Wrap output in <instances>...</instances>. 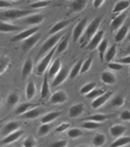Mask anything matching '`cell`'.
Masks as SVG:
<instances>
[{
	"mask_svg": "<svg viewBox=\"0 0 130 147\" xmlns=\"http://www.w3.org/2000/svg\"><path fill=\"white\" fill-rule=\"evenodd\" d=\"M56 48H52L51 51H49L46 56L39 61L38 65L36 67L37 75L41 76L46 72V70L48 69V67L50 66V63H51L52 57H54V55L56 54Z\"/></svg>",
	"mask_w": 130,
	"mask_h": 147,
	"instance_id": "4",
	"label": "cell"
},
{
	"mask_svg": "<svg viewBox=\"0 0 130 147\" xmlns=\"http://www.w3.org/2000/svg\"><path fill=\"white\" fill-rule=\"evenodd\" d=\"M68 37L65 36V37H62V38L60 39V41L58 42V45H57L56 47V54H61L63 53V52L66 51V49L68 48Z\"/></svg>",
	"mask_w": 130,
	"mask_h": 147,
	"instance_id": "36",
	"label": "cell"
},
{
	"mask_svg": "<svg viewBox=\"0 0 130 147\" xmlns=\"http://www.w3.org/2000/svg\"><path fill=\"white\" fill-rule=\"evenodd\" d=\"M130 7V1L129 0H119L117 1L116 4L114 5L113 11L112 14L113 15H119L121 13H123L126 9H128Z\"/></svg>",
	"mask_w": 130,
	"mask_h": 147,
	"instance_id": "17",
	"label": "cell"
},
{
	"mask_svg": "<svg viewBox=\"0 0 130 147\" xmlns=\"http://www.w3.org/2000/svg\"><path fill=\"white\" fill-rule=\"evenodd\" d=\"M101 81L106 85H115L117 83V76L111 71H103L101 73Z\"/></svg>",
	"mask_w": 130,
	"mask_h": 147,
	"instance_id": "23",
	"label": "cell"
},
{
	"mask_svg": "<svg viewBox=\"0 0 130 147\" xmlns=\"http://www.w3.org/2000/svg\"><path fill=\"white\" fill-rule=\"evenodd\" d=\"M119 117L122 121H130V110H123Z\"/></svg>",
	"mask_w": 130,
	"mask_h": 147,
	"instance_id": "52",
	"label": "cell"
},
{
	"mask_svg": "<svg viewBox=\"0 0 130 147\" xmlns=\"http://www.w3.org/2000/svg\"><path fill=\"white\" fill-rule=\"evenodd\" d=\"M126 38H127V40H128V41H130V29H129V31H128V34H127Z\"/></svg>",
	"mask_w": 130,
	"mask_h": 147,
	"instance_id": "56",
	"label": "cell"
},
{
	"mask_svg": "<svg viewBox=\"0 0 130 147\" xmlns=\"http://www.w3.org/2000/svg\"><path fill=\"white\" fill-rule=\"evenodd\" d=\"M31 14H34V9H32V10L10 9V10H7V11L3 12V13H0V17L3 20L15 21V20L23 19Z\"/></svg>",
	"mask_w": 130,
	"mask_h": 147,
	"instance_id": "1",
	"label": "cell"
},
{
	"mask_svg": "<svg viewBox=\"0 0 130 147\" xmlns=\"http://www.w3.org/2000/svg\"><path fill=\"white\" fill-rule=\"evenodd\" d=\"M130 143V136H119L117 138L116 140L112 143L113 147H121V146H125L127 144Z\"/></svg>",
	"mask_w": 130,
	"mask_h": 147,
	"instance_id": "37",
	"label": "cell"
},
{
	"mask_svg": "<svg viewBox=\"0 0 130 147\" xmlns=\"http://www.w3.org/2000/svg\"><path fill=\"white\" fill-rule=\"evenodd\" d=\"M102 22V17H96L95 19H93L92 21L89 22V24H87L86 29H84V32L82 34V43H88L89 40L93 37L94 34L98 31V28L101 24Z\"/></svg>",
	"mask_w": 130,
	"mask_h": 147,
	"instance_id": "2",
	"label": "cell"
},
{
	"mask_svg": "<svg viewBox=\"0 0 130 147\" xmlns=\"http://www.w3.org/2000/svg\"><path fill=\"white\" fill-rule=\"evenodd\" d=\"M126 131H127V128L124 125L117 124V125H114L111 127V129H110V134H111L113 138H119V136H123Z\"/></svg>",
	"mask_w": 130,
	"mask_h": 147,
	"instance_id": "22",
	"label": "cell"
},
{
	"mask_svg": "<svg viewBox=\"0 0 130 147\" xmlns=\"http://www.w3.org/2000/svg\"><path fill=\"white\" fill-rule=\"evenodd\" d=\"M124 103H125V98L122 96H115L112 100V106L114 107H121L122 105H124Z\"/></svg>",
	"mask_w": 130,
	"mask_h": 147,
	"instance_id": "47",
	"label": "cell"
},
{
	"mask_svg": "<svg viewBox=\"0 0 130 147\" xmlns=\"http://www.w3.org/2000/svg\"><path fill=\"white\" fill-rule=\"evenodd\" d=\"M111 117H113V115H106V114H94V115L87 117L86 120L95 121V122H98V123H101V122L108 120V119H110Z\"/></svg>",
	"mask_w": 130,
	"mask_h": 147,
	"instance_id": "38",
	"label": "cell"
},
{
	"mask_svg": "<svg viewBox=\"0 0 130 147\" xmlns=\"http://www.w3.org/2000/svg\"><path fill=\"white\" fill-rule=\"evenodd\" d=\"M106 143V136L102 133H97L92 138V145L96 147H101Z\"/></svg>",
	"mask_w": 130,
	"mask_h": 147,
	"instance_id": "32",
	"label": "cell"
},
{
	"mask_svg": "<svg viewBox=\"0 0 130 147\" xmlns=\"http://www.w3.org/2000/svg\"><path fill=\"white\" fill-rule=\"evenodd\" d=\"M68 99V94L65 91H57L54 92V94L51 96L50 98V102L52 104H60V103H64L65 101H67Z\"/></svg>",
	"mask_w": 130,
	"mask_h": 147,
	"instance_id": "12",
	"label": "cell"
},
{
	"mask_svg": "<svg viewBox=\"0 0 130 147\" xmlns=\"http://www.w3.org/2000/svg\"><path fill=\"white\" fill-rule=\"evenodd\" d=\"M21 30V27L11 22H7L4 21H0V32L9 33V32H16Z\"/></svg>",
	"mask_w": 130,
	"mask_h": 147,
	"instance_id": "20",
	"label": "cell"
},
{
	"mask_svg": "<svg viewBox=\"0 0 130 147\" xmlns=\"http://www.w3.org/2000/svg\"><path fill=\"white\" fill-rule=\"evenodd\" d=\"M40 38H41V34L39 32L33 34V35L29 36L28 38L24 39L21 43V49L23 52H28L33 48V47L39 42Z\"/></svg>",
	"mask_w": 130,
	"mask_h": 147,
	"instance_id": "6",
	"label": "cell"
},
{
	"mask_svg": "<svg viewBox=\"0 0 130 147\" xmlns=\"http://www.w3.org/2000/svg\"><path fill=\"white\" fill-rule=\"evenodd\" d=\"M61 115L60 111H52L49 112V113L45 114V115L41 118V122L42 123H52L54 122L56 119L58 118L59 116Z\"/></svg>",
	"mask_w": 130,
	"mask_h": 147,
	"instance_id": "30",
	"label": "cell"
},
{
	"mask_svg": "<svg viewBox=\"0 0 130 147\" xmlns=\"http://www.w3.org/2000/svg\"><path fill=\"white\" fill-rule=\"evenodd\" d=\"M71 22H72L71 20H63V21H59L56 22V24L52 26V28L50 29V34L52 35V34L60 32L61 30H63L66 26H68Z\"/></svg>",
	"mask_w": 130,
	"mask_h": 147,
	"instance_id": "21",
	"label": "cell"
},
{
	"mask_svg": "<svg viewBox=\"0 0 130 147\" xmlns=\"http://www.w3.org/2000/svg\"><path fill=\"white\" fill-rule=\"evenodd\" d=\"M19 123L17 121H11V122H8L7 124H5L3 126V128L1 129V134L3 136H8V134L14 133V131H16L17 129H19Z\"/></svg>",
	"mask_w": 130,
	"mask_h": 147,
	"instance_id": "15",
	"label": "cell"
},
{
	"mask_svg": "<svg viewBox=\"0 0 130 147\" xmlns=\"http://www.w3.org/2000/svg\"><path fill=\"white\" fill-rule=\"evenodd\" d=\"M91 64H92V58H88L87 59H86L84 61H82V67H81V71H80V74H84L86 73L87 71L90 69L91 67Z\"/></svg>",
	"mask_w": 130,
	"mask_h": 147,
	"instance_id": "44",
	"label": "cell"
},
{
	"mask_svg": "<svg viewBox=\"0 0 130 147\" xmlns=\"http://www.w3.org/2000/svg\"><path fill=\"white\" fill-rule=\"evenodd\" d=\"M103 38H104V31L103 30H98L95 34H94L93 37H92L90 40H89L88 43H87L86 48L88 50H90V51H92V50H95Z\"/></svg>",
	"mask_w": 130,
	"mask_h": 147,
	"instance_id": "13",
	"label": "cell"
},
{
	"mask_svg": "<svg viewBox=\"0 0 130 147\" xmlns=\"http://www.w3.org/2000/svg\"><path fill=\"white\" fill-rule=\"evenodd\" d=\"M87 1L88 0H74L69 4L70 12L73 13H80L84 10V8L87 5Z\"/></svg>",
	"mask_w": 130,
	"mask_h": 147,
	"instance_id": "14",
	"label": "cell"
},
{
	"mask_svg": "<svg viewBox=\"0 0 130 147\" xmlns=\"http://www.w3.org/2000/svg\"><path fill=\"white\" fill-rule=\"evenodd\" d=\"M49 4H50V1H48V0H39V1H36V2H34V3H32L30 5V7L34 10H38V9H42V8H45V7L49 6Z\"/></svg>",
	"mask_w": 130,
	"mask_h": 147,
	"instance_id": "45",
	"label": "cell"
},
{
	"mask_svg": "<svg viewBox=\"0 0 130 147\" xmlns=\"http://www.w3.org/2000/svg\"><path fill=\"white\" fill-rule=\"evenodd\" d=\"M42 112H43V109L40 108L39 106H35L33 108L29 109L28 111L24 112L23 114L21 115V119H27V120H32V119H36L41 115Z\"/></svg>",
	"mask_w": 130,
	"mask_h": 147,
	"instance_id": "19",
	"label": "cell"
},
{
	"mask_svg": "<svg viewBox=\"0 0 130 147\" xmlns=\"http://www.w3.org/2000/svg\"><path fill=\"white\" fill-rule=\"evenodd\" d=\"M32 69H33V61L32 59H27L25 61H24L23 65H22V69H21V75L22 78L26 79L27 77L31 74Z\"/></svg>",
	"mask_w": 130,
	"mask_h": 147,
	"instance_id": "26",
	"label": "cell"
},
{
	"mask_svg": "<svg viewBox=\"0 0 130 147\" xmlns=\"http://www.w3.org/2000/svg\"><path fill=\"white\" fill-rule=\"evenodd\" d=\"M36 96V85H35L34 81L30 80L27 83L26 88H25V98L28 100L34 98V96Z\"/></svg>",
	"mask_w": 130,
	"mask_h": 147,
	"instance_id": "27",
	"label": "cell"
},
{
	"mask_svg": "<svg viewBox=\"0 0 130 147\" xmlns=\"http://www.w3.org/2000/svg\"><path fill=\"white\" fill-rule=\"evenodd\" d=\"M12 1H17V0H12Z\"/></svg>",
	"mask_w": 130,
	"mask_h": 147,
	"instance_id": "59",
	"label": "cell"
},
{
	"mask_svg": "<svg viewBox=\"0 0 130 147\" xmlns=\"http://www.w3.org/2000/svg\"><path fill=\"white\" fill-rule=\"evenodd\" d=\"M62 68L61 67V61L60 59H56L54 63H52V65L50 66L49 71L47 72L48 73V76L50 79H54V77L60 71V69Z\"/></svg>",
	"mask_w": 130,
	"mask_h": 147,
	"instance_id": "24",
	"label": "cell"
},
{
	"mask_svg": "<svg viewBox=\"0 0 130 147\" xmlns=\"http://www.w3.org/2000/svg\"><path fill=\"white\" fill-rule=\"evenodd\" d=\"M109 47V41L107 40V39L103 38L102 39V41L100 42L99 45L97 46V50H98V54H99V58L101 61H104V55L106 53L107 49H108Z\"/></svg>",
	"mask_w": 130,
	"mask_h": 147,
	"instance_id": "33",
	"label": "cell"
},
{
	"mask_svg": "<svg viewBox=\"0 0 130 147\" xmlns=\"http://www.w3.org/2000/svg\"><path fill=\"white\" fill-rule=\"evenodd\" d=\"M117 63H121V64H127V65H130V55L128 56H125L123 57V58H121L119 59V61H117Z\"/></svg>",
	"mask_w": 130,
	"mask_h": 147,
	"instance_id": "54",
	"label": "cell"
},
{
	"mask_svg": "<svg viewBox=\"0 0 130 147\" xmlns=\"http://www.w3.org/2000/svg\"><path fill=\"white\" fill-rule=\"evenodd\" d=\"M86 26H87V18H84L76 24V26L73 29V32H72V37H73L74 42H77L79 39H81Z\"/></svg>",
	"mask_w": 130,
	"mask_h": 147,
	"instance_id": "7",
	"label": "cell"
},
{
	"mask_svg": "<svg viewBox=\"0 0 130 147\" xmlns=\"http://www.w3.org/2000/svg\"><path fill=\"white\" fill-rule=\"evenodd\" d=\"M35 106H39V104H34V103H30V102L21 103L17 107V109L15 110V114H16V115L21 116V114L24 113V112L28 111L29 109L33 108V107H35Z\"/></svg>",
	"mask_w": 130,
	"mask_h": 147,
	"instance_id": "29",
	"label": "cell"
},
{
	"mask_svg": "<svg viewBox=\"0 0 130 147\" xmlns=\"http://www.w3.org/2000/svg\"><path fill=\"white\" fill-rule=\"evenodd\" d=\"M101 127V123L95 121H90V120H86V122L82 124V128L86 129H95Z\"/></svg>",
	"mask_w": 130,
	"mask_h": 147,
	"instance_id": "41",
	"label": "cell"
},
{
	"mask_svg": "<svg viewBox=\"0 0 130 147\" xmlns=\"http://www.w3.org/2000/svg\"><path fill=\"white\" fill-rule=\"evenodd\" d=\"M40 30V26H31L30 28H27L25 30H22L21 32H19L17 34H16L13 38L11 39V42H19V41H23L24 39L28 38L29 36L33 35V34L37 33Z\"/></svg>",
	"mask_w": 130,
	"mask_h": 147,
	"instance_id": "5",
	"label": "cell"
},
{
	"mask_svg": "<svg viewBox=\"0 0 130 147\" xmlns=\"http://www.w3.org/2000/svg\"><path fill=\"white\" fill-rule=\"evenodd\" d=\"M68 76H69V70H68V69H67V68H61L60 71H59L58 73H57L56 75L54 77L51 87H52V88H54V87H58L59 85H61L67 78H68Z\"/></svg>",
	"mask_w": 130,
	"mask_h": 147,
	"instance_id": "11",
	"label": "cell"
},
{
	"mask_svg": "<svg viewBox=\"0 0 130 147\" xmlns=\"http://www.w3.org/2000/svg\"><path fill=\"white\" fill-rule=\"evenodd\" d=\"M117 55V45H112L111 47H108L106 53L104 55V61L106 63H110L114 59V58Z\"/></svg>",
	"mask_w": 130,
	"mask_h": 147,
	"instance_id": "31",
	"label": "cell"
},
{
	"mask_svg": "<svg viewBox=\"0 0 130 147\" xmlns=\"http://www.w3.org/2000/svg\"><path fill=\"white\" fill-rule=\"evenodd\" d=\"M52 129L51 123H42V125L38 128V134L40 136H47Z\"/></svg>",
	"mask_w": 130,
	"mask_h": 147,
	"instance_id": "40",
	"label": "cell"
},
{
	"mask_svg": "<svg viewBox=\"0 0 130 147\" xmlns=\"http://www.w3.org/2000/svg\"><path fill=\"white\" fill-rule=\"evenodd\" d=\"M82 64V61L81 59V61H77V63L75 64V65L72 67L71 69H70V70H69V76H68L69 79H74V78H76V77L79 75L80 71H81Z\"/></svg>",
	"mask_w": 130,
	"mask_h": 147,
	"instance_id": "35",
	"label": "cell"
},
{
	"mask_svg": "<svg viewBox=\"0 0 130 147\" xmlns=\"http://www.w3.org/2000/svg\"><path fill=\"white\" fill-rule=\"evenodd\" d=\"M63 37V34L58 32V33L52 34L51 37H49L48 39L46 40V42L43 44L42 48L40 49V51L38 52V57H41L43 55L47 54L49 51H51L52 48H54V46L60 41V39Z\"/></svg>",
	"mask_w": 130,
	"mask_h": 147,
	"instance_id": "3",
	"label": "cell"
},
{
	"mask_svg": "<svg viewBox=\"0 0 130 147\" xmlns=\"http://www.w3.org/2000/svg\"><path fill=\"white\" fill-rule=\"evenodd\" d=\"M13 6V3L10 1H7V0H0V8L1 9H6V8H10V7Z\"/></svg>",
	"mask_w": 130,
	"mask_h": 147,
	"instance_id": "53",
	"label": "cell"
},
{
	"mask_svg": "<svg viewBox=\"0 0 130 147\" xmlns=\"http://www.w3.org/2000/svg\"><path fill=\"white\" fill-rule=\"evenodd\" d=\"M22 145L24 147H34L37 145V141L32 136H27L26 138H24L23 142H22Z\"/></svg>",
	"mask_w": 130,
	"mask_h": 147,
	"instance_id": "48",
	"label": "cell"
},
{
	"mask_svg": "<svg viewBox=\"0 0 130 147\" xmlns=\"http://www.w3.org/2000/svg\"><path fill=\"white\" fill-rule=\"evenodd\" d=\"M84 105L82 103H77L72 105L68 110V117L69 118H78L84 113Z\"/></svg>",
	"mask_w": 130,
	"mask_h": 147,
	"instance_id": "18",
	"label": "cell"
},
{
	"mask_svg": "<svg viewBox=\"0 0 130 147\" xmlns=\"http://www.w3.org/2000/svg\"><path fill=\"white\" fill-rule=\"evenodd\" d=\"M129 28L126 26H122L117 30L116 34H115V40L116 42H121L126 38L127 34H128Z\"/></svg>",
	"mask_w": 130,
	"mask_h": 147,
	"instance_id": "28",
	"label": "cell"
},
{
	"mask_svg": "<svg viewBox=\"0 0 130 147\" xmlns=\"http://www.w3.org/2000/svg\"><path fill=\"white\" fill-rule=\"evenodd\" d=\"M50 94H51V88H50V84H49V76L48 73H46L44 76L43 83H42L40 96H41V98H46L47 96H50Z\"/></svg>",
	"mask_w": 130,
	"mask_h": 147,
	"instance_id": "25",
	"label": "cell"
},
{
	"mask_svg": "<svg viewBox=\"0 0 130 147\" xmlns=\"http://www.w3.org/2000/svg\"><path fill=\"white\" fill-rule=\"evenodd\" d=\"M112 94H113V92H112V91H108V92H106V93L100 94V96H97V98H93V101L91 102V107L93 109L100 108V107L103 106L104 104L106 103L110 98H111Z\"/></svg>",
	"mask_w": 130,
	"mask_h": 147,
	"instance_id": "8",
	"label": "cell"
},
{
	"mask_svg": "<svg viewBox=\"0 0 130 147\" xmlns=\"http://www.w3.org/2000/svg\"><path fill=\"white\" fill-rule=\"evenodd\" d=\"M19 94H17L16 93H12L7 98V105L9 107H14L19 103Z\"/></svg>",
	"mask_w": 130,
	"mask_h": 147,
	"instance_id": "39",
	"label": "cell"
},
{
	"mask_svg": "<svg viewBox=\"0 0 130 147\" xmlns=\"http://www.w3.org/2000/svg\"><path fill=\"white\" fill-rule=\"evenodd\" d=\"M129 74H130V68H129Z\"/></svg>",
	"mask_w": 130,
	"mask_h": 147,
	"instance_id": "60",
	"label": "cell"
},
{
	"mask_svg": "<svg viewBox=\"0 0 130 147\" xmlns=\"http://www.w3.org/2000/svg\"><path fill=\"white\" fill-rule=\"evenodd\" d=\"M123 64L117 63V61H110L108 63V68L111 69L112 71H119L121 69H122Z\"/></svg>",
	"mask_w": 130,
	"mask_h": 147,
	"instance_id": "49",
	"label": "cell"
},
{
	"mask_svg": "<svg viewBox=\"0 0 130 147\" xmlns=\"http://www.w3.org/2000/svg\"><path fill=\"white\" fill-rule=\"evenodd\" d=\"M10 63H11V59L8 56H6V55L0 56V74L4 73L7 70Z\"/></svg>",
	"mask_w": 130,
	"mask_h": 147,
	"instance_id": "34",
	"label": "cell"
},
{
	"mask_svg": "<svg viewBox=\"0 0 130 147\" xmlns=\"http://www.w3.org/2000/svg\"><path fill=\"white\" fill-rule=\"evenodd\" d=\"M128 53H130V41H129V44H128V46H127V50H126Z\"/></svg>",
	"mask_w": 130,
	"mask_h": 147,
	"instance_id": "57",
	"label": "cell"
},
{
	"mask_svg": "<svg viewBox=\"0 0 130 147\" xmlns=\"http://www.w3.org/2000/svg\"><path fill=\"white\" fill-rule=\"evenodd\" d=\"M44 20H45V15L34 13L22 19V22L27 24V26H38L39 24H41Z\"/></svg>",
	"mask_w": 130,
	"mask_h": 147,
	"instance_id": "9",
	"label": "cell"
},
{
	"mask_svg": "<svg viewBox=\"0 0 130 147\" xmlns=\"http://www.w3.org/2000/svg\"><path fill=\"white\" fill-rule=\"evenodd\" d=\"M106 1V0H93V2H92V5H93V8L94 9H98L100 7L102 6V5L104 4V2Z\"/></svg>",
	"mask_w": 130,
	"mask_h": 147,
	"instance_id": "55",
	"label": "cell"
},
{
	"mask_svg": "<svg viewBox=\"0 0 130 147\" xmlns=\"http://www.w3.org/2000/svg\"><path fill=\"white\" fill-rule=\"evenodd\" d=\"M67 145H68V141L66 139H59L51 144L52 147H65Z\"/></svg>",
	"mask_w": 130,
	"mask_h": 147,
	"instance_id": "50",
	"label": "cell"
},
{
	"mask_svg": "<svg viewBox=\"0 0 130 147\" xmlns=\"http://www.w3.org/2000/svg\"><path fill=\"white\" fill-rule=\"evenodd\" d=\"M70 124L69 123H61L59 126H57V128L56 129V133H63L66 129H68L70 128Z\"/></svg>",
	"mask_w": 130,
	"mask_h": 147,
	"instance_id": "51",
	"label": "cell"
},
{
	"mask_svg": "<svg viewBox=\"0 0 130 147\" xmlns=\"http://www.w3.org/2000/svg\"><path fill=\"white\" fill-rule=\"evenodd\" d=\"M105 92H104V90H102V89H98V88H95V89H93L91 92H89L88 94H86V98H97V96H99L100 94H104Z\"/></svg>",
	"mask_w": 130,
	"mask_h": 147,
	"instance_id": "46",
	"label": "cell"
},
{
	"mask_svg": "<svg viewBox=\"0 0 130 147\" xmlns=\"http://www.w3.org/2000/svg\"><path fill=\"white\" fill-rule=\"evenodd\" d=\"M96 83L95 82H89V83H87L86 85H84V86L82 87V89H81V94H82V96H86V94H88L89 92H91L93 89H95L96 88Z\"/></svg>",
	"mask_w": 130,
	"mask_h": 147,
	"instance_id": "42",
	"label": "cell"
},
{
	"mask_svg": "<svg viewBox=\"0 0 130 147\" xmlns=\"http://www.w3.org/2000/svg\"><path fill=\"white\" fill-rule=\"evenodd\" d=\"M2 105V100H1V98H0V107Z\"/></svg>",
	"mask_w": 130,
	"mask_h": 147,
	"instance_id": "58",
	"label": "cell"
},
{
	"mask_svg": "<svg viewBox=\"0 0 130 147\" xmlns=\"http://www.w3.org/2000/svg\"><path fill=\"white\" fill-rule=\"evenodd\" d=\"M126 17H127V15L126 13H124V12L119 15H117L113 21L111 22V24H110L111 30H117L119 27H121L123 26V22L126 20Z\"/></svg>",
	"mask_w": 130,
	"mask_h": 147,
	"instance_id": "16",
	"label": "cell"
},
{
	"mask_svg": "<svg viewBox=\"0 0 130 147\" xmlns=\"http://www.w3.org/2000/svg\"><path fill=\"white\" fill-rule=\"evenodd\" d=\"M82 131L81 129L79 128H73V129H70L68 131H67V136H69L70 138H79L80 136H82Z\"/></svg>",
	"mask_w": 130,
	"mask_h": 147,
	"instance_id": "43",
	"label": "cell"
},
{
	"mask_svg": "<svg viewBox=\"0 0 130 147\" xmlns=\"http://www.w3.org/2000/svg\"><path fill=\"white\" fill-rule=\"evenodd\" d=\"M23 134H24V131H22V129H17V131H14V133L4 136V138L0 140V146L9 145V144H11V143H14L15 141H17L19 138H21Z\"/></svg>",
	"mask_w": 130,
	"mask_h": 147,
	"instance_id": "10",
	"label": "cell"
}]
</instances>
